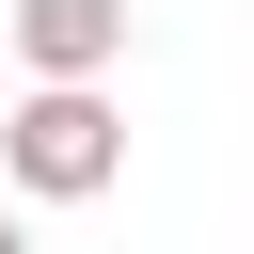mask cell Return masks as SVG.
I'll return each mask as SVG.
<instances>
[{
    "label": "cell",
    "instance_id": "6da1fadb",
    "mask_svg": "<svg viewBox=\"0 0 254 254\" xmlns=\"http://www.w3.org/2000/svg\"><path fill=\"white\" fill-rule=\"evenodd\" d=\"M0 190H32V206L127 190V111H111V79H32L16 127H0Z\"/></svg>",
    "mask_w": 254,
    "mask_h": 254
},
{
    "label": "cell",
    "instance_id": "7a4b0ae2",
    "mask_svg": "<svg viewBox=\"0 0 254 254\" xmlns=\"http://www.w3.org/2000/svg\"><path fill=\"white\" fill-rule=\"evenodd\" d=\"M0 48L32 79H111L127 64V0H0Z\"/></svg>",
    "mask_w": 254,
    "mask_h": 254
},
{
    "label": "cell",
    "instance_id": "3957f363",
    "mask_svg": "<svg viewBox=\"0 0 254 254\" xmlns=\"http://www.w3.org/2000/svg\"><path fill=\"white\" fill-rule=\"evenodd\" d=\"M0 254H32V238H16V206H0Z\"/></svg>",
    "mask_w": 254,
    "mask_h": 254
}]
</instances>
